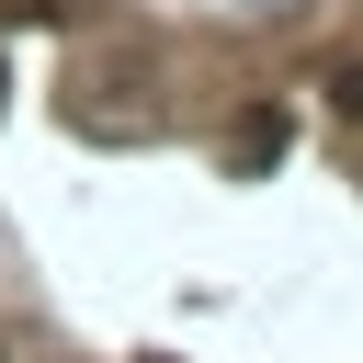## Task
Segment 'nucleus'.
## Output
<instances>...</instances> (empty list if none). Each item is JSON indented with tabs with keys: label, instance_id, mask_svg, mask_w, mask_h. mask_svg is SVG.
I'll use <instances>...</instances> for the list:
<instances>
[{
	"label": "nucleus",
	"instance_id": "f257e3e1",
	"mask_svg": "<svg viewBox=\"0 0 363 363\" xmlns=\"http://www.w3.org/2000/svg\"><path fill=\"white\" fill-rule=\"evenodd\" d=\"M340 113H363V68H352V79H340Z\"/></svg>",
	"mask_w": 363,
	"mask_h": 363
}]
</instances>
